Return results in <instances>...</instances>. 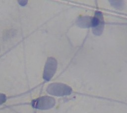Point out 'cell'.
<instances>
[{
  "instance_id": "6da1fadb",
  "label": "cell",
  "mask_w": 127,
  "mask_h": 113,
  "mask_svg": "<svg viewBox=\"0 0 127 113\" xmlns=\"http://www.w3.org/2000/svg\"><path fill=\"white\" fill-rule=\"evenodd\" d=\"M46 91L48 94L56 96L69 95L72 91L70 86L62 83H53L49 84Z\"/></svg>"
},
{
  "instance_id": "7a4b0ae2",
  "label": "cell",
  "mask_w": 127,
  "mask_h": 113,
  "mask_svg": "<svg viewBox=\"0 0 127 113\" xmlns=\"http://www.w3.org/2000/svg\"><path fill=\"white\" fill-rule=\"evenodd\" d=\"M56 104L55 99L52 97L45 96L33 100L31 102L32 106L36 109L45 110L53 108Z\"/></svg>"
},
{
  "instance_id": "3957f363",
  "label": "cell",
  "mask_w": 127,
  "mask_h": 113,
  "mask_svg": "<svg viewBox=\"0 0 127 113\" xmlns=\"http://www.w3.org/2000/svg\"><path fill=\"white\" fill-rule=\"evenodd\" d=\"M93 33L95 35H100L104 30V20L103 14L99 11H97L95 13L94 17L92 18L91 26Z\"/></svg>"
},
{
  "instance_id": "277c9868",
  "label": "cell",
  "mask_w": 127,
  "mask_h": 113,
  "mask_svg": "<svg viewBox=\"0 0 127 113\" xmlns=\"http://www.w3.org/2000/svg\"><path fill=\"white\" fill-rule=\"evenodd\" d=\"M58 65V62L56 58L53 57H49L46 62L43 72V79L48 81L50 80L55 74Z\"/></svg>"
},
{
  "instance_id": "5b68a950",
  "label": "cell",
  "mask_w": 127,
  "mask_h": 113,
  "mask_svg": "<svg viewBox=\"0 0 127 113\" xmlns=\"http://www.w3.org/2000/svg\"><path fill=\"white\" fill-rule=\"evenodd\" d=\"M92 18V17L89 16L80 17L77 21V24L82 28H89L91 26Z\"/></svg>"
},
{
  "instance_id": "8992f818",
  "label": "cell",
  "mask_w": 127,
  "mask_h": 113,
  "mask_svg": "<svg viewBox=\"0 0 127 113\" xmlns=\"http://www.w3.org/2000/svg\"><path fill=\"white\" fill-rule=\"evenodd\" d=\"M6 100V96L5 94L0 93V106L5 102Z\"/></svg>"
}]
</instances>
